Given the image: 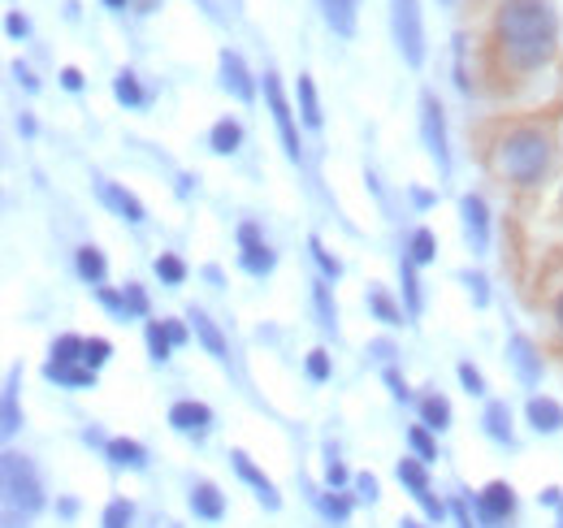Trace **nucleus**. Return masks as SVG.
<instances>
[{
	"instance_id": "21",
	"label": "nucleus",
	"mask_w": 563,
	"mask_h": 528,
	"mask_svg": "<svg viewBox=\"0 0 563 528\" xmlns=\"http://www.w3.org/2000/svg\"><path fill=\"white\" fill-rule=\"evenodd\" d=\"M295 91H299V113H303V127H308V131H321V100H317V82H312V74H299Z\"/></svg>"
},
{
	"instance_id": "18",
	"label": "nucleus",
	"mask_w": 563,
	"mask_h": 528,
	"mask_svg": "<svg viewBox=\"0 0 563 528\" xmlns=\"http://www.w3.org/2000/svg\"><path fill=\"white\" fill-rule=\"evenodd\" d=\"M317 9H321L325 26H330L334 35L352 40L355 35V0H317Z\"/></svg>"
},
{
	"instance_id": "10",
	"label": "nucleus",
	"mask_w": 563,
	"mask_h": 528,
	"mask_svg": "<svg viewBox=\"0 0 563 528\" xmlns=\"http://www.w3.org/2000/svg\"><path fill=\"white\" fill-rule=\"evenodd\" d=\"M507 360H511V369H516V377L525 386H538L542 382V355L533 351V342L525 333H511L507 338Z\"/></svg>"
},
{
	"instance_id": "16",
	"label": "nucleus",
	"mask_w": 563,
	"mask_h": 528,
	"mask_svg": "<svg viewBox=\"0 0 563 528\" xmlns=\"http://www.w3.org/2000/svg\"><path fill=\"white\" fill-rule=\"evenodd\" d=\"M44 377L57 382V386H66V391H96V373L87 364H57V360H48L44 364Z\"/></svg>"
},
{
	"instance_id": "11",
	"label": "nucleus",
	"mask_w": 563,
	"mask_h": 528,
	"mask_svg": "<svg viewBox=\"0 0 563 528\" xmlns=\"http://www.w3.org/2000/svg\"><path fill=\"white\" fill-rule=\"evenodd\" d=\"M230 460H234V472H239V476H243V481H247V485L256 490V498H261V507H269V512H278V507H282L278 485H274V481H269V476H265V472H261V468L252 463V455H247V451H234Z\"/></svg>"
},
{
	"instance_id": "53",
	"label": "nucleus",
	"mask_w": 563,
	"mask_h": 528,
	"mask_svg": "<svg viewBox=\"0 0 563 528\" xmlns=\"http://www.w3.org/2000/svg\"><path fill=\"white\" fill-rule=\"evenodd\" d=\"M464 282L473 286V299H477V304H486V299H490V295H486V277H482V273H464Z\"/></svg>"
},
{
	"instance_id": "5",
	"label": "nucleus",
	"mask_w": 563,
	"mask_h": 528,
	"mask_svg": "<svg viewBox=\"0 0 563 528\" xmlns=\"http://www.w3.org/2000/svg\"><path fill=\"white\" fill-rule=\"evenodd\" d=\"M265 105L274 113V127L282 134V147H286V161H303V143H299V127H295V113L286 105V91H282V78L278 74H265Z\"/></svg>"
},
{
	"instance_id": "46",
	"label": "nucleus",
	"mask_w": 563,
	"mask_h": 528,
	"mask_svg": "<svg viewBox=\"0 0 563 528\" xmlns=\"http://www.w3.org/2000/svg\"><path fill=\"white\" fill-rule=\"evenodd\" d=\"M352 485H355V498H360V503H377V476H373V472H360Z\"/></svg>"
},
{
	"instance_id": "31",
	"label": "nucleus",
	"mask_w": 563,
	"mask_h": 528,
	"mask_svg": "<svg viewBox=\"0 0 563 528\" xmlns=\"http://www.w3.org/2000/svg\"><path fill=\"white\" fill-rule=\"evenodd\" d=\"M368 312H373L382 326H404V312H399V308H395V299H390L386 290H377V286L368 290Z\"/></svg>"
},
{
	"instance_id": "15",
	"label": "nucleus",
	"mask_w": 563,
	"mask_h": 528,
	"mask_svg": "<svg viewBox=\"0 0 563 528\" xmlns=\"http://www.w3.org/2000/svg\"><path fill=\"white\" fill-rule=\"evenodd\" d=\"M187 326L196 330V338L205 342V351H209L212 360H230V346H225V333L217 330V321H212L205 308H187Z\"/></svg>"
},
{
	"instance_id": "26",
	"label": "nucleus",
	"mask_w": 563,
	"mask_h": 528,
	"mask_svg": "<svg viewBox=\"0 0 563 528\" xmlns=\"http://www.w3.org/2000/svg\"><path fill=\"white\" fill-rule=\"evenodd\" d=\"M239 264H243V273H252V277H269V273H274V264H278V256H274V248H269V243H256V248H243Z\"/></svg>"
},
{
	"instance_id": "41",
	"label": "nucleus",
	"mask_w": 563,
	"mask_h": 528,
	"mask_svg": "<svg viewBox=\"0 0 563 528\" xmlns=\"http://www.w3.org/2000/svg\"><path fill=\"white\" fill-rule=\"evenodd\" d=\"M408 442H412V451H417V460H438V447H433V438H429V429L424 425H412L408 429Z\"/></svg>"
},
{
	"instance_id": "30",
	"label": "nucleus",
	"mask_w": 563,
	"mask_h": 528,
	"mask_svg": "<svg viewBox=\"0 0 563 528\" xmlns=\"http://www.w3.org/2000/svg\"><path fill=\"white\" fill-rule=\"evenodd\" d=\"M113 96L126 105V109H143L147 105V96H143V87H140V78L131 74V69H122L118 78H113Z\"/></svg>"
},
{
	"instance_id": "52",
	"label": "nucleus",
	"mask_w": 563,
	"mask_h": 528,
	"mask_svg": "<svg viewBox=\"0 0 563 528\" xmlns=\"http://www.w3.org/2000/svg\"><path fill=\"white\" fill-rule=\"evenodd\" d=\"M13 78H18V82H22V87H26V91H40V78H35V74H31V69L22 66V62H13Z\"/></svg>"
},
{
	"instance_id": "12",
	"label": "nucleus",
	"mask_w": 563,
	"mask_h": 528,
	"mask_svg": "<svg viewBox=\"0 0 563 528\" xmlns=\"http://www.w3.org/2000/svg\"><path fill=\"white\" fill-rule=\"evenodd\" d=\"M100 199H104V208H113L126 226H143V217H147V208L140 204V196H135V191H126L122 183L100 178Z\"/></svg>"
},
{
	"instance_id": "13",
	"label": "nucleus",
	"mask_w": 563,
	"mask_h": 528,
	"mask_svg": "<svg viewBox=\"0 0 563 528\" xmlns=\"http://www.w3.org/2000/svg\"><path fill=\"white\" fill-rule=\"evenodd\" d=\"M187 503H191V516L205 520V525H217V520L225 516V494H221L212 481H196Z\"/></svg>"
},
{
	"instance_id": "48",
	"label": "nucleus",
	"mask_w": 563,
	"mask_h": 528,
	"mask_svg": "<svg viewBox=\"0 0 563 528\" xmlns=\"http://www.w3.org/2000/svg\"><path fill=\"white\" fill-rule=\"evenodd\" d=\"M386 386H390V395L399 398V403H408V398H412V391H408V382H404V377H399L395 369H386Z\"/></svg>"
},
{
	"instance_id": "1",
	"label": "nucleus",
	"mask_w": 563,
	"mask_h": 528,
	"mask_svg": "<svg viewBox=\"0 0 563 528\" xmlns=\"http://www.w3.org/2000/svg\"><path fill=\"white\" fill-rule=\"evenodd\" d=\"M494 31L503 57L516 69L547 66L560 48V13L551 0H503Z\"/></svg>"
},
{
	"instance_id": "20",
	"label": "nucleus",
	"mask_w": 563,
	"mask_h": 528,
	"mask_svg": "<svg viewBox=\"0 0 563 528\" xmlns=\"http://www.w3.org/2000/svg\"><path fill=\"white\" fill-rule=\"evenodd\" d=\"M74 264H78V277L96 290V286H104V273H109V264H104V252L100 248H78V256H74Z\"/></svg>"
},
{
	"instance_id": "40",
	"label": "nucleus",
	"mask_w": 563,
	"mask_h": 528,
	"mask_svg": "<svg viewBox=\"0 0 563 528\" xmlns=\"http://www.w3.org/2000/svg\"><path fill=\"white\" fill-rule=\"evenodd\" d=\"M122 295H126V317H147V312H152V304H147V290H143L140 282H126V290H122Z\"/></svg>"
},
{
	"instance_id": "45",
	"label": "nucleus",
	"mask_w": 563,
	"mask_h": 528,
	"mask_svg": "<svg viewBox=\"0 0 563 528\" xmlns=\"http://www.w3.org/2000/svg\"><path fill=\"white\" fill-rule=\"evenodd\" d=\"M455 373H460V382H464V391H468V395H486V377H482L468 360H460V369H455Z\"/></svg>"
},
{
	"instance_id": "29",
	"label": "nucleus",
	"mask_w": 563,
	"mask_h": 528,
	"mask_svg": "<svg viewBox=\"0 0 563 528\" xmlns=\"http://www.w3.org/2000/svg\"><path fill=\"white\" fill-rule=\"evenodd\" d=\"M18 377H22V373L13 369V373H9V382H4V425H0V429H4V438H13V433L22 429V411H18Z\"/></svg>"
},
{
	"instance_id": "4",
	"label": "nucleus",
	"mask_w": 563,
	"mask_h": 528,
	"mask_svg": "<svg viewBox=\"0 0 563 528\" xmlns=\"http://www.w3.org/2000/svg\"><path fill=\"white\" fill-rule=\"evenodd\" d=\"M390 31H395V48L412 69L424 66V18L417 0H390Z\"/></svg>"
},
{
	"instance_id": "39",
	"label": "nucleus",
	"mask_w": 563,
	"mask_h": 528,
	"mask_svg": "<svg viewBox=\"0 0 563 528\" xmlns=\"http://www.w3.org/2000/svg\"><path fill=\"white\" fill-rule=\"evenodd\" d=\"M131 520H135V507H131L126 498H113V503L104 507V520H100V528H131Z\"/></svg>"
},
{
	"instance_id": "36",
	"label": "nucleus",
	"mask_w": 563,
	"mask_h": 528,
	"mask_svg": "<svg viewBox=\"0 0 563 528\" xmlns=\"http://www.w3.org/2000/svg\"><path fill=\"white\" fill-rule=\"evenodd\" d=\"M156 277H161L165 286H183V282H187V264L178 261L174 252H161V256H156Z\"/></svg>"
},
{
	"instance_id": "27",
	"label": "nucleus",
	"mask_w": 563,
	"mask_h": 528,
	"mask_svg": "<svg viewBox=\"0 0 563 528\" xmlns=\"http://www.w3.org/2000/svg\"><path fill=\"white\" fill-rule=\"evenodd\" d=\"M395 476H399V485H404L412 498L429 494V472H424V460H399Z\"/></svg>"
},
{
	"instance_id": "8",
	"label": "nucleus",
	"mask_w": 563,
	"mask_h": 528,
	"mask_svg": "<svg viewBox=\"0 0 563 528\" xmlns=\"http://www.w3.org/2000/svg\"><path fill=\"white\" fill-rule=\"evenodd\" d=\"M217 66H221V87H225V91H230L239 105H252V100H256V78H252L247 62H243L234 48H221Z\"/></svg>"
},
{
	"instance_id": "7",
	"label": "nucleus",
	"mask_w": 563,
	"mask_h": 528,
	"mask_svg": "<svg viewBox=\"0 0 563 528\" xmlns=\"http://www.w3.org/2000/svg\"><path fill=\"white\" fill-rule=\"evenodd\" d=\"M473 512H477L482 528H503L516 516V490H511L507 481H490V485L473 498Z\"/></svg>"
},
{
	"instance_id": "25",
	"label": "nucleus",
	"mask_w": 563,
	"mask_h": 528,
	"mask_svg": "<svg viewBox=\"0 0 563 528\" xmlns=\"http://www.w3.org/2000/svg\"><path fill=\"white\" fill-rule=\"evenodd\" d=\"M421 425L433 433H446L451 429V403L442 395H424L421 398Z\"/></svg>"
},
{
	"instance_id": "57",
	"label": "nucleus",
	"mask_w": 563,
	"mask_h": 528,
	"mask_svg": "<svg viewBox=\"0 0 563 528\" xmlns=\"http://www.w3.org/2000/svg\"><path fill=\"white\" fill-rule=\"evenodd\" d=\"M555 317H560V326H563V295L555 299Z\"/></svg>"
},
{
	"instance_id": "17",
	"label": "nucleus",
	"mask_w": 563,
	"mask_h": 528,
	"mask_svg": "<svg viewBox=\"0 0 563 528\" xmlns=\"http://www.w3.org/2000/svg\"><path fill=\"white\" fill-rule=\"evenodd\" d=\"M525 416H529V425H533L538 433H560V429H563V407L555 403V398H547V395L529 398Z\"/></svg>"
},
{
	"instance_id": "6",
	"label": "nucleus",
	"mask_w": 563,
	"mask_h": 528,
	"mask_svg": "<svg viewBox=\"0 0 563 528\" xmlns=\"http://www.w3.org/2000/svg\"><path fill=\"white\" fill-rule=\"evenodd\" d=\"M421 139L438 165V174H451V147H446V118L433 91H421Z\"/></svg>"
},
{
	"instance_id": "28",
	"label": "nucleus",
	"mask_w": 563,
	"mask_h": 528,
	"mask_svg": "<svg viewBox=\"0 0 563 528\" xmlns=\"http://www.w3.org/2000/svg\"><path fill=\"white\" fill-rule=\"evenodd\" d=\"M399 277H404V299H408V317H421V308H424V295H421V282H417V264L408 261H399Z\"/></svg>"
},
{
	"instance_id": "14",
	"label": "nucleus",
	"mask_w": 563,
	"mask_h": 528,
	"mask_svg": "<svg viewBox=\"0 0 563 528\" xmlns=\"http://www.w3.org/2000/svg\"><path fill=\"white\" fill-rule=\"evenodd\" d=\"M169 425L178 429V433H209L212 425V411L205 407V403H196V398H183V403H174L169 407Z\"/></svg>"
},
{
	"instance_id": "49",
	"label": "nucleus",
	"mask_w": 563,
	"mask_h": 528,
	"mask_svg": "<svg viewBox=\"0 0 563 528\" xmlns=\"http://www.w3.org/2000/svg\"><path fill=\"white\" fill-rule=\"evenodd\" d=\"M417 503H421V512H424V516H429V520H433V525H442V516H446V507H442V503H438L433 494H421Z\"/></svg>"
},
{
	"instance_id": "55",
	"label": "nucleus",
	"mask_w": 563,
	"mask_h": 528,
	"mask_svg": "<svg viewBox=\"0 0 563 528\" xmlns=\"http://www.w3.org/2000/svg\"><path fill=\"white\" fill-rule=\"evenodd\" d=\"M165 333H169V342H174V346H183V342H187V326H183V321H165Z\"/></svg>"
},
{
	"instance_id": "43",
	"label": "nucleus",
	"mask_w": 563,
	"mask_h": 528,
	"mask_svg": "<svg viewBox=\"0 0 563 528\" xmlns=\"http://www.w3.org/2000/svg\"><path fill=\"white\" fill-rule=\"evenodd\" d=\"M96 299L118 317V321H126V295L122 290H109V286H96Z\"/></svg>"
},
{
	"instance_id": "51",
	"label": "nucleus",
	"mask_w": 563,
	"mask_h": 528,
	"mask_svg": "<svg viewBox=\"0 0 563 528\" xmlns=\"http://www.w3.org/2000/svg\"><path fill=\"white\" fill-rule=\"evenodd\" d=\"M4 31H9V35H13V40H22V35H26V31H31V22H26V18H22V13H9V18H4Z\"/></svg>"
},
{
	"instance_id": "19",
	"label": "nucleus",
	"mask_w": 563,
	"mask_h": 528,
	"mask_svg": "<svg viewBox=\"0 0 563 528\" xmlns=\"http://www.w3.org/2000/svg\"><path fill=\"white\" fill-rule=\"evenodd\" d=\"M104 455H109L113 468H131V472H143V468H147V451H143L140 442H131V438L104 442Z\"/></svg>"
},
{
	"instance_id": "22",
	"label": "nucleus",
	"mask_w": 563,
	"mask_h": 528,
	"mask_svg": "<svg viewBox=\"0 0 563 528\" xmlns=\"http://www.w3.org/2000/svg\"><path fill=\"white\" fill-rule=\"evenodd\" d=\"M482 425H486V433H490L494 442L511 447V407H507L503 398L486 403V416H482Z\"/></svg>"
},
{
	"instance_id": "34",
	"label": "nucleus",
	"mask_w": 563,
	"mask_h": 528,
	"mask_svg": "<svg viewBox=\"0 0 563 528\" xmlns=\"http://www.w3.org/2000/svg\"><path fill=\"white\" fill-rule=\"evenodd\" d=\"M317 503H321L325 520H334V525H347V516H352V498H343L339 490H325Z\"/></svg>"
},
{
	"instance_id": "9",
	"label": "nucleus",
	"mask_w": 563,
	"mask_h": 528,
	"mask_svg": "<svg viewBox=\"0 0 563 528\" xmlns=\"http://www.w3.org/2000/svg\"><path fill=\"white\" fill-rule=\"evenodd\" d=\"M460 217H464V239L477 256L490 252V208L482 196H464L460 199Z\"/></svg>"
},
{
	"instance_id": "42",
	"label": "nucleus",
	"mask_w": 563,
	"mask_h": 528,
	"mask_svg": "<svg viewBox=\"0 0 563 528\" xmlns=\"http://www.w3.org/2000/svg\"><path fill=\"white\" fill-rule=\"evenodd\" d=\"M330 373H334V364H330V351H325V346L308 351V377H312V382H330Z\"/></svg>"
},
{
	"instance_id": "60",
	"label": "nucleus",
	"mask_w": 563,
	"mask_h": 528,
	"mask_svg": "<svg viewBox=\"0 0 563 528\" xmlns=\"http://www.w3.org/2000/svg\"><path fill=\"white\" fill-rule=\"evenodd\" d=\"M560 528H563V507H560Z\"/></svg>"
},
{
	"instance_id": "2",
	"label": "nucleus",
	"mask_w": 563,
	"mask_h": 528,
	"mask_svg": "<svg viewBox=\"0 0 563 528\" xmlns=\"http://www.w3.org/2000/svg\"><path fill=\"white\" fill-rule=\"evenodd\" d=\"M0 516L4 528H31L35 516L44 512V481H40V468L18 455V451H4L0 455Z\"/></svg>"
},
{
	"instance_id": "33",
	"label": "nucleus",
	"mask_w": 563,
	"mask_h": 528,
	"mask_svg": "<svg viewBox=\"0 0 563 528\" xmlns=\"http://www.w3.org/2000/svg\"><path fill=\"white\" fill-rule=\"evenodd\" d=\"M82 346H87V338L62 333V338L53 342V360H57V364H82Z\"/></svg>"
},
{
	"instance_id": "56",
	"label": "nucleus",
	"mask_w": 563,
	"mask_h": 528,
	"mask_svg": "<svg viewBox=\"0 0 563 528\" xmlns=\"http://www.w3.org/2000/svg\"><path fill=\"white\" fill-rule=\"evenodd\" d=\"M368 351H373V355H382V360H390V355H395V346H390L386 338H377V342H368Z\"/></svg>"
},
{
	"instance_id": "59",
	"label": "nucleus",
	"mask_w": 563,
	"mask_h": 528,
	"mask_svg": "<svg viewBox=\"0 0 563 528\" xmlns=\"http://www.w3.org/2000/svg\"><path fill=\"white\" fill-rule=\"evenodd\" d=\"M104 4H109V9H126V0H104Z\"/></svg>"
},
{
	"instance_id": "23",
	"label": "nucleus",
	"mask_w": 563,
	"mask_h": 528,
	"mask_svg": "<svg viewBox=\"0 0 563 528\" xmlns=\"http://www.w3.org/2000/svg\"><path fill=\"white\" fill-rule=\"evenodd\" d=\"M209 143H212V152H217V156H234V152H239V143H243V127H239L234 118H221V122H212Z\"/></svg>"
},
{
	"instance_id": "47",
	"label": "nucleus",
	"mask_w": 563,
	"mask_h": 528,
	"mask_svg": "<svg viewBox=\"0 0 563 528\" xmlns=\"http://www.w3.org/2000/svg\"><path fill=\"white\" fill-rule=\"evenodd\" d=\"M256 243H265V239H261V226H256V221H243V226H239V248H256Z\"/></svg>"
},
{
	"instance_id": "38",
	"label": "nucleus",
	"mask_w": 563,
	"mask_h": 528,
	"mask_svg": "<svg viewBox=\"0 0 563 528\" xmlns=\"http://www.w3.org/2000/svg\"><path fill=\"white\" fill-rule=\"evenodd\" d=\"M109 355H113V342H109V338H87V346H82V364H87L91 373L104 369Z\"/></svg>"
},
{
	"instance_id": "32",
	"label": "nucleus",
	"mask_w": 563,
	"mask_h": 528,
	"mask_svg": "<svg viewBox=\"0 0 563 528\" xmlns=\"http://www.w3.org/2000/svg\"><path fill=\"white\" fill-rule=\"evenodd\" d=\"M143 338H147V355H152L156 364H165V360H169V351H174V342H169L165 326H161V321H147Z\"/></svg>"
},
{
	"instance_id": "24",
	"label": "nucleus",
	"mask_w": 563,
	"mask_h": 528,
	"mask_svg": "<svg viewBox=\"0 0 563 528\" xmlns=\"http://www.w3.org/2000/svg\"><path fill=\"white\" fill-rule=\"evenodd\" d=\"M312 304H317L321 330L325 333L339 330V308H334V295H330V277H317V282H312Z\"/></svg>"
},
{
	"instance_id": "61",
	"label": "nucleus",
	"mask_w": 563,
	"mask_h": 528,
	"mask_svg": "<svg viewBox=\"0 0 563 528\" xmlns=\"http://www.w3.org/2000/svg\"><path fill=\"white\" fill-rule=\"evenodd\" d=\"M442 4H451V0H442Z\"/></svg>"
},
{
	"instance_id": "54",
	"label": "nucleus",
	"mask_w": 563,
	"mask_h": 528,
	"mask_svg": "<svg viewBox=\"0 0 563 528\" xmlns=\"http://www.w3.org/2000/svg\"><path fill=\"white\" fill-rule=\"evenodd\" d=\"M62 87H66V91H82V74L74 66H66L62 69Z\"/></svg>"
},
{
	"instance_id": "3",
	"label": "nucleus",
	"mask_w": 563,
	"mask_h": 528,
	"mask_svg": "<svg viewBox=\"0 0 563 528\" xmlns=\"http://www.w3.org/2000/svg\"><path fill=\"white\" fill-rule=\"evenodd\" d=\"M498 169L516 183V187H538L542 174L551 169V143L547 134L533 127H520L498 143Z\"/></svg>"
},
{
	"instance_id": "58",
	"label": "nucleus",
	"mask_w": 563,
	"mask_h": 528,
	"mask_svg": "<svg viewBox=\"0 0 563 528\" xmlns=\"http://www.w3.org/2000/svg\"><path fill=\"white\" fill-rule=\"evenodd\" d=\"M399 528H429V525H421V520H404Z\"/></svg>"
},
{
	"instance_id": "35",
	"label": "nucleus",
	"mask_w": 563,
	"mask_h": 528,
	"mask_svg": "<svg viewBox=\"0 0 563 528\" xmlns=\"http://www.w3.org/2000/svg\"><path fill=\"white\" fill-rule=\"evenodd\" d=\"M308 252H312V261H317V268H321V277H330V282H339V277H343V264H339L334 252H325V243H321V239H308Z\"/></svg>"
},
{
	"instance_id": "44",
	"label": "nucleus",
	"mask_w": 563,
	"mask_h": 528,
	"mask_svg": "<svg viewBox=\"0 0 563 528\" xmlns=\"http://www.w3.org/2000/svg\"><path fill=\"white\" fill-rule=\"evenodd\" d=\"M347 481H355V476L343 468V463H339V455L330 451V455H325V485H330V490H343Z\"/></svg>"
},
{
	"instance_id": "37",
	"label": "nucleus",
	"mask_w": 563,
	"mask_h": 528,
	"mask_svg": "<svg viewBox=\"0 0 563 528\" xmlns=\"http://www.w3.org/2000/svg\"><path fill=\"white\" fill-rule=\"evenodd\" d=\"M433 256H438V239H433V230H417V234H412V243H408V261L429 264Z\"/></svg>"
},
{
	"instance_id": "50",
	"label": "nucleus",
	"mask_w": 563,
	"mask_h": 528,
	"mask_svg": "<svg viewBox=\"0 0 563 528\" xmlns=\"http://www.w3.org/2000/svg\"><path fill=\"white\" fill-rule=\"evenodd\" d=\"M451 516H455V525H460V528H473V512H468V498H455V503H451Z\"/></svg>"
},
{
	"instance_id": "62",
	"label": "nucleus",
	"mask_w": 563,
	"mask_h": 528,
	"mask_svg": "<svg viewBox=\"0 0 563 528\" xmlns=\"http://www.w3.org/2000/svg\"><path fill=\"white\" fill-rule=\"evenodd\" d=\"M169 528H174V525H169Z\"/></svg>"
}]
</instances>
